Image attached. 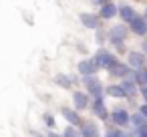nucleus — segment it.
Returning <instances> with one entry per match:
<instances>
[{
	"label": "nucleus",
	"mask_w": 147,
	"mask_h": 137,
	"mask_svg": "<svg viewBox=\"0 0 147 137\" xmlns=\"http://www.w3.org/2000/svg\"><path fill=\"white\" fill-rule=\"evenodd\" d=\"M93 61L97 63V67H99V69H107V71H109V69L117 63V55H115V53H111V51H107V49H99V51L95 53Z\"/></svg>",
	"instance_id": "obj_1"
},
{
	"label": "nucleus",
	"mask_w": 147,
	"mask_h": 137,
	"mask_svg": "<svg viewBox=\"0 0 147 137\" xmlns=\"http://www.w3.org/2000/svg\"><path fill=\"white\" fill-rule=\"evenodd\" d=\"M91 109H93V113L97 115V119H101V121H111V111H109L107 105H105V95L93 97Z\"/></svg>",
	"instance_id": "obj_2"
},
{
	"label": "nucleus",
	"mask_w": 147,
	"mask_h": 137,
	"mask_svg": "<svg viewBox=\"0 0 147 137\" xmlns=\"http://www.w3.org/2000/svg\"><path fill=\"white\" fill-rule=\"evenodd\" d=\"M107 34H109V43H111L113 47L123 45L125 38H127V34H129V26H127V24H115L113 28L107 30Z\"/></svg>",
	"instance_id": "obj_3"
},
{
	"label": "nucleus",
	"mask_w": 147,
	"mask_h": 137,
	"mask_svg": "<svg viewBox=\"0 0 147 137\" xmlns=\"http://www.w3.org/2000/svg\"><path fill=\"white\" fill-rule=\"evenodd\" d=\"M127 65L133 71H143V69H147V55L141 51H129L127 53Z\"/></svg>",
	"instance_id": "obj_4"
},
{
	"label": "nucleus",
	"mask_w": 147,
	"mask_h": 137,
	"mask_svg": "<svg viewBox=\"0 0 147 137\" xmlns=\"http://www.w3.org/2000/svg\"><path fill=\"white\" fill-rule=\"evenodd\" d=\"M81 83L85 85V89H87V93H89L91 97H97V95H103V93H105V87H103L101 79L95 77V75H93V77H83Z\"/></svg>",
	"instance_id": "obj_5"
},
{
	"label": "nucleus",
	"mask_w": 147,
	"mask_h": 137,
	"mask_svg": "<svg viewBox=\"0 0 147 137\" xmlns=\"http://www.w3.org/2000/svg\"><path fill=\"white\" fill-rule=\"evenodd\" d=\"M131 115L133 113H129L127 109L117 107V109L111 111V121H113L115 127H131Z\"/></svg>",
	"instance_id": "obj_6"
},
{
	"label": "nucleus",
	"mask_w": 147,
	"mask_h": 137,
	"mask_svg": "<svg viewBox=\"0 0 147 137\" xmlns=\"http://www.w3.org/2000/svg\"><path fill=\"white\" fill-rule=\"evenodd\" d=\"M79 20H81V24L85 26V28H91V30H99V26H101V16L99 14H95V12H83L81 16H79Z\"/></svg>",
	"instance_id": "obj_7"
},
{
	"label": "nucleus",
	"mask_w": 147,
	"mask_h": 137,
	"mask_svg": "<svg viewBox=\"0 0 147 137\" xmlns=\"http://www.w3.org/2000/svg\"><path fill=\"white\" fill-rule=\"evenodd\" d=\"M91 95L87 93V91H75L73 93V109H77V111H83V109H87L89 105H91Z\"/></svg>",
	"instance_id": "obj_8"
},
{
	"label": "nucleus",
	"mask_w": 147,
	"mask_h": 137,
	"mask_svg": "<svg viewBox=\"0 0 147 137\" xmlns=\"http://www.w3.org/2000/svg\"><path fill=\"white\" fill-rule=\"evenodd\" d=\"M131 71H133V69H131L127 63L117 61V63H115V65L109 69V75H111L113 79H121V81H123V79H127V77L131 75Z\"/></svg>",
	"instance_id": "obj_9"
},
{
	"label": "nucleus",
	"mask_w": 147,
	"mask_h": 137,
	"mask_svg": "<svg viewBox=\"0 0 147 137\" xmlns=\"http://www.w3.org/2000/svg\"><path fill=\"white\" fill-rule=\"evenodd\" d=\"M61 115L65 117V121H67L69 125H75V127H81V125H83V117H81V113H79L77 109L63 107V109H61Z\"/></svg>",
	"instance_id": "obj_10"
},
{
	"label": "nucleus",
	"mask_w": 147,
	"mask_h": 137,
	"mask_svg": "<svg viewBox=\"0 0 147 137\" xmlns=\"http://www.w3.org/2000/svg\"><path fill=\"white\" fill-rule=\"evenodd\" d=\"M77 69H79V75H81V77H93V75L99 71V67H97V63H95L93 59H83Z\"/></svg>",
	"instance_id": "obj_11"
},
{
	"label": "nucleus",
	"mask_w": 147,
	"mask_h": 137,
	"mask_svg": "<svg viewBox=\"0 0 147 137\" xmlns=\"http://www.w3.org/2000/svg\"><path fill=\"white\" fill-rule=\"evenodd\" d=\"M129 30L137 36H147V18L145 16H137L131 24H129Z\"/></svg>",
	"instance_id": "obj_12"
},
{
	"label": "nucleus",
	"mask_w": 147,
	"mask_h": 137,
	"mask_svg": "<svg viewBox=\"0 0 147 137\" xmlns=\"http://www.w3.org/2000/svg\"><path fill=\"white\" fill-rule=\"evenodd\" d=\"M79 129H81V137H99L101 135V129L95 121H83V125Z\"/></svg>",
	"instance_id": "obj_13"
},
{
	"label": "nucleus",
	"mask_w": 147,
	"mask_h": 137,
	"mask_svg": "<svg viewBox=\"0 0 147 137\" xmlns=\"http://www.w3.org/2000/svg\"><path fill=\"white\" fill-rule=\"evenodd\" d=\"M137 16H139V14L135 12L133 6H129V4H121V6H119V18H121L125 24H131Z\"/></svg>",
	"instance_id": "obj_14"
},
{
	"label": "nucleus",
	"mask_w": 147,
	"mask_h": 137,
	"mask_svg": "<svg viewBox=\"0 0 147 137\" xmlns=\"http://www.w3.org/2000/svg\"><path fill=\"white\" fill-rule=\"evenodd\" d=\"M121 87L125 89L127 99H135V97L141 93V87H139L135 81H131V79H123V81H121Z\"/></svg>",
	"instance_id": "obj_15"
},
{
	"label": "nucleus",
	"mask_w": 147,
	"mask_h": 137,
	"mask_svg": "<svg viewBox=\"0 0 147 137\" xmlns=\"http://www.w3.org/2000/svg\"><path fill=\"white\" fill-rule=\"evenodd\" d=\"M99 16H101L103 20H109V18H113V16H119V6H115L113 2H107L105 6L99 8Z\"/></svg>",
	"instance_id": "obj_16"
},
{
	"label": "nucleus",
	"mask_w": 147,
	"mask_h": 137,
	"mask_svg": "<svg viewBox=\"0 0 147 137\" xmlns=\"http://www.w3.org/2000/svg\"><path fill=\"white\" fill-rule=\"evenodd\" d=\"M53 83H55L57 87H61V89H71V87L75 85L73 77H71V75H65V73H59V75H55Z\"/></svg>",
	"instance_id": "obj_17"
},
{
	"label": "nucleus",
	"mask_w": 147,
	"mask_h": 137,
	"mask_svg": "<svg viewBox=\"0 0 147 137\" xmlns=\"http://www.w3.org/2000/svg\"><path fill=\"white\" fill-rule=\"evenodd\" d=\"M105 95H109V97H113V99H127V93H125V89L121 87V83H119V85H109V87H105Z\"/></svg>",
	"instance_id": "obj_18"
},
{
	"label": "nucleus",
	"mask_w": 147,
	"mask_h": 137,
	"mask_svg": "<svg viewBox=\"0 0 147 137\" xmlns=\"http://www.w3.org/2000/svg\"><path fill=\"white\" fill-rule=\"evenodd\" d=\"M131 127H133V129H143V127H147V119L137 111V113L131 115Z\"/></svg>",
	"instance_id": "obj_19"
},
{
	"label": "nucleus",
	"mask_w": 147,
	"mask_h": 137,
	"mask_svg": "<svg viewBox=\"0 0 147 137\" xmlns=\"http://www.w3.org/2000/svg\"><path fill=\"white\" fill-rule=\"evenodd\" d=\"M135 83H137L141 89H145V87H147V69H143V71H137V73H135Z\"/></svg>",
	"instance_id": "obj_20"
},
{
	"label": "nucleus",
	"mask_w": 147,
	"mask_h": 137,
	"mask_svg": "<svg viewBox=\"0 0 147 137\" xmlns=\"http://www.w3.org/2000/svg\"><path fill=\"white\" fill-rule=\"evenodd\" d=\"M63 137H81V129H77L75 125H67L63 131Z\"/></svg>",
	"instance_id": "obj_21"
},
{
	"label": "nucleus",
	"mask_w": 147,
	"mask_h": 137,
	"mask_svg": "<svg viewBox=\"0 0 147 137\" xmlns=\"http://www.w3.org/2000/svg\"><path fill=\"white\" fill-rule=\"evenodd\" d=\"M105 137H123V129L121 127H109L105 131Z\"/></svg>",
	"instance_id": "obj_22"
},
{
	"label": "nucleus",
	"mask_w": 147,
	"mask_h": 137,
	"mask_svg": "<svg viewBox=\"0 0 147 137\" xmlns=\"http://www.w3.org/2000/svg\"><path fill=\"white\" fill-rule=\"evenodd\" d=\"M42 121H45V125H47L49 129L55 127V117H53V113H45V115H42Z\"/></svg>",
	"instance_id": "obj_23"
},
{
	"label": "nucleus",
	"mask_w": 147,
	"mask_h": 137,
	"mask_svg": "<svg viewBox=\"0 0 147 137\" xmlns=\"http://www.w3.org/2000/svg\"><path fill=\"white\" fill-rule=\"evenodd\" d=\"M95 40H97L99 45H103L105 40H109V34H105V32H103V30L99 28V30H97V34H95Z\"/></svg>",
	"instance_id": "obj_24"
},
{
	"label": "nucleus",
	"mask_w": 147,
	"mask_h": 137,
	"mask_svg": "<svg viewBox=\"0 0 147 137\" xmlns=\"http://www.w3.org/2000/svg\"><path fill=\"white\" fill-rule=\"evenodd\" d=\"M113 49H115V53H119V55H125V53H127L125 43H123V45H117V47H113Z\"/></svg>",
	"instance_id": "obj_25"
},
{
	"label": "nucleus",
	"mask_w": 147,
	"mask_h": 137,
	"mask_svg": "<svg viewBox=\"0 0 147 137\" xmlns=\"http://www.w3.org/2000/svg\"><path fill=\"white\" fill-rule=\"evenodd\" d=\"M139 113L147 119V103H143V105H139Z\"/></svg>",
	"instance_id": "obj_26"
},
{
	"label": "nucleus",
	"mask_w": 147,
	"mask_h": 137,
	"mask_svg": "<svg viewBox=\"0 0 147 137\" xmlns=\"http://www.w3.org/2000/svg\"><path fill=\"white\" fill-rule=\"evenodd\" d=\"M91 2H93L95 6H105V4L109 2V0H91Z\"/></svg>",
	"instance_id": "obj_27"
},
{
	"label": "nucleus",
	"mask_w": 147,
	"mask_h": 137,
	"mask_svg": "<svg viewBox=\"0 0 147 137\" xmlns=\"http://www.w3.org/2000/svg\"><path fill=\"white\" fill-rule=\"evenodd\" d=\"M47 137H63V133H55V131H47Z\"/></svg>",
	"instance_id": "obj_28"
},
{
	"label": "nucleus",
	"mask_w": 147,
	"mask_h": 137,
	"mask_svg": "<svg viewBox=\"0 0 147 137\" xmlns=\"http://www.w3.org/2000/svg\"><path fill=\"white\" fill-rule=\"evenodd\" d=\"M141 49H143V53L147 55V38H143V43H141Z\"/></svg>",
	"instance_id": "obj_29"
},
{
	"label": "nucleus",
	"mask_w": 147,
	"mask_h": 137,
	"mask_svg": "<svg viewBox=\"0 0 147 137\" xmlns=\"http://www.w3.org/2000/svg\"><path fill=\"white\" fill-rule=\"evenodd\" d=\"M141 95H143V99H145V103H147V87H145V89H141Z\"/></svg>",
	"instance_id": "obj_30"
},
{
	"label": "nucleus",
	"mask_w": 147,
	"mask_h": 137,
	"mask_svg": "<svg viewBox=\"0 0 147 137\" xmlns=\"http://www.w3.org/2000/svg\"><path fill=\"white\" fill-rule=\"evenodd\" d=\"M30 135H32V137H45V135H40V133H38V131H32V133H30Z\"/></svg>",
	"instance_id": "obj_31"
},
{
	"label": "nucleus",
	"mask_w": 147,
	"mask_h": 137,
	"mask_svg": "<svg viewBox=\"0 0 147 137\" xmlns=\"http://www.w3.org/2000/svg\"><path fill=\"white\" fill-rule=\"evenodd\" d=\"M143 16H145V18H147V6H145V14H143Z\"/></svg>",
	"instance_id": "obj_32"
}]
</instances>
